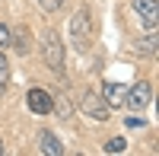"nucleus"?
Instances as JSON below:
<instances>
[{
	"label": "nucleus",
	"instance_id": "nucleus-7",
	"mask_svg": "<svg viewBox=\"0 0 159 156\" xmlns=\"http://www.w3.org/2000/svg\"><path fill=\"white\" fill-rule=\"evenodd\" d=\"M124 93H127V86H121V83H111V80L102 83V99H105V105H108V108L124 105Z\"/></svg>",
	"mask_w": 159,
	"mask_h": 156
},
{
	"label": "nucleus",
	"instance_id": "nucleus-9",
	"mask_svg": "<svg viewBox=\"0 0 159 156\" xmlns=\"http://www.w3.org/2000/svg\"><path fill=\"white\" fill-rule=\"evenodd\" d=\"M10 42H13V48H16L19 54H29V32H25V29L10 32Z\"/></svg>",
	"mask_w": 159,
	"mask_h": 156
},
{
	"label": "nucleus",
	"instance_id": "nucleus-10",
	"mask_svg": "<svg viewBox=\"0 0 159 156\" xmlns=\"http://www.w3.org/2000/svg\"><path fill=\"white\" fill-rule=\"evenodd\" d=\"M51 112H57L61 118H70V112H73V108H70V102H67V96H61L57 102H51Z\"/></svg>",
	"mask_w": 159,
	"mask_h": 156
},
{
	"label": "nucleus",
	"instance_id": "nucleus-1",
	"mask_svg": "<svg viewBox=\"0 0 159 156\" xmlns=\"http://www.w3.org/2000/svg\"><path fill=\"white\" fill-rule=\"evenodd\" d=\"M70 38H73V45L80 51H86L92 45V16H89V10H76L73 13V19H70Z\"/></svg>",
	"mask_w": 159,
	"mask_h": 156
},
{
	"label": "nucleus",
	"instance_id": "nucleus-4",
	"mask_svg": "<svg viewBox=\"0 0 159 156\" xmlns=\"http://www.w3.org/2000/svg\"><path fill=\"white\" fill-rule=\"evenodd\" d=\"M51 93H45V89H29V93H25V105H29L35 115H51Z\"/></svg>",
	"mask_w": 159,
	"mask_h": 156
},
{
	"label": "nucleus",
	"instance_id": "nucleus-8",
	"mask_svg": "<svg viewBox=\"0 0 159 156\" xmlns=\"http://www.w3.org/2000/svg\"><path fill=\"white\" fill-rule=\"evenodd\" d=\"M38 144H42V153H48V156H61V153H64V147L57 144V137L51 134V131H42V134H38Z\"/></svg>",
	"mask_w": 159,
	"mask_h": 156
},
{
	"label": "nucleus",
	"instance_id": "nucleus-5",
	"mask_svg": "<svg viewBox=\"0 0 159 156\" xmlns=\"http://www.w3.org/2000/svg\"><path fill=\"white\" fill-rule=\"evenodd\" d=\"M134 13L140 16V22L147 25L150 32L156 29V22H159V7H156V0H134Z\"/></svg>",
	"mask_w": 159,
	"mask_h": 156
},
{
	"label": "nucleus",
	"instance_id": "nucleus-3",
	"mask_svg": "<svg viewBox=\"0 0 159 156\" xmlns=\"http://www.w3.org/2000/svg\"><path fill=\"white\" fill-rule=\"evenodd\" d=\"M150 99H153V86L147 80H140L137 86H130L127 93H124V105H130L134 112H143V108L150 105Z\"/></svg>",
	"mask_w": 159,
	"mask_h": 156
},
{
	"label": "nucleus",
	"instance_id": "nucleus-15",
	"mask_svg": "<svg viewBox=\"0 0 159 156\" xmlns=\"http://www.w3.org/2000/svg\"><path fill=\"white\" fill-rule=\"evenodd\" d=\"M7 45H10V25L0 22V48H7Z\"/></svg>",
	"mask_w": 159,
	"mask_h": 156
},
{
	"label": "nucleus",
	"instance_id": "nucleus-2",
	"mask_svg": "<svg viewBox=\"0 0 159 156\" xmlns=\"http://www.w3.org/2000/svg\"><path fill=\"white\" fill-rule=\"evenodd\" d=\"M42 54H45V64H48V70L61 73V67H64V42H61V35H57V32H45Z\"/></svg>",
	"mask_w": 159,
	"mask_h": 156
},
{
	"label": "nucleus",
	"instance_id": "nucleus-13",
	"mask_svg": "<svg viewBox=\"0 0 159 156\" xmlns=\"http://www.w3.org/2000/svg\"><path fill=\"white\" fill-rule=\"evenodd\" d=\"M156 42H159V38H156V29L147 35V38H143V45H140V51H143V54H153V51H156Z\"/></svg>",
	"mask_w": 159,
	"mask_h": 156
},
{
	"label": "nucleus",
	"instance_id": "nucleus-17",
	"mask_svg": "<svg viewBox=\"0 0 159 156\" xmlns=\"http://www.w3.org/2000/svg\"><path fill=\"white\" fill-rule=\"evenodd\" d=\"M3 153H7V150H3V140H0V156H3Z\"/></svg>",
	"mask_w": 159,
	"mask_h": 156
},
{
	"label": "nucleus",
	"instance_id": "nucleus-6",
	"mask_svg": "<svg viewBox=\"0 0 159 156\" xmlns=\"http://www.w3.org/2000/svg\"><path fill=\"white\" fill-rule=\"evenodd\" d=\"M83 112L89 115V118H96V121H105L111 108L105 105V99H99V93H86L83 96Z\"/></svg>",
	"mask_w": 159,
	"mask_h": 156
},
{
	"label": "nucleus",
	"instance_id": "nucleus-16",
	"mask_svg": "<svg viewBox=\"0 0 159 156\" xmlns=\"http://www.w3.org/2000/svg\"><path fill=\"white\" fill-rule=\"evenodd\" d=\"M127 127H143V118H137V112H134V118H127Z\"/></svg>",
	"mask_w": 159,
	"mask_h": 156
},
{
	"label": "nucleus",
	"instance_id": "nucleus-11",
	"mask_svg": "<svg viewBox=\"0 0 159 156\" xmlns=\"http://www.w3.org/2000/svg\"><path fill=\"white\" fill-rule=\"evenodd\" d=\"M102 150H105V153H124V150H127V140H124V137H111Z\"/></svg>",
	"mask_w": 159,
	"mask_h": 156
},
{
	"label": "nucleus",
	"instance_id": "nucleus-14",
	"mask_svg": "<svg viewBox=\"0 0 159 156\" xmlns=\"http://www.w3.org/2000/svg\"><path fill=\"white\" fill-rule=\"evenodd\" d=\"M38 3H42V10L54 13V10H61V3H64V0H38Z\"/></svg>",
	"mask_w": 159,
	"mask_h": 156
},
{
	"label": "nucleus",
	"instance_id": "nucleus-12",
	"mask_svg": "<svg viewBox=\"0 0 159 156\" xmlns=\"http://www.w3.org/2000/svg\"><path fill=\"white\" fill-rule=\"evenodd\" d=\"M7 83H10V67H7V57L0 54V96L7 93Z\"/></svg>",
	"mask_w": 159,
	"mask_h": 156
}]
</instances>
